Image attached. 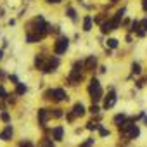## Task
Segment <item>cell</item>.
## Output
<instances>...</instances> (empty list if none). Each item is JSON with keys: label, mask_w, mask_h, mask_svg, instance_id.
Instances as JSON below:
<instances>
[{"label": "cell", "mask_w": 147, "mask_h": 147, "mask_svg": "<svg viewBox=\"0 0 147 147\" xmlns=\"http://www.w3.org/2000/svg\"><path fill=\"white\" fill-rule=\"evenodd\" d=\"M125 12H126V9H125V7H123V9H119V11L114 14V18H113V19H114V21H118V23H121V19L125 18Z\"/></svg>", "instance_id": "28"}, {"label": "cell", "mask_w": 147, "mask_h": 147, "mask_svg": "<svg viewBox=\"0 0 147 147\" xmlns=\"http://www.w3.org/2000/svg\"><path fill=\"white\" fill-rule=\"evenodd\" d=\"M18 147H35V145H33V142H31V140L24 138V140H21V142H19V145H18Z\"/></svg>", "instance_id": "32"}, {"label": "cell", "mask_w": 147, "mask_h": 147, "mask_svg": "<svg viewBox=\"0 0 147 147\" xmlns=\"http://www.w3.org/2000/svg\"><path fill=\"white\" fill-rule=\"evenodd\" d=\"M59 64H61L59 57H57V55H52V57H49V59H47L45 69H43L42 73H45V75H50V73H54V71H55V69L59 67Z\"/></svg>", "instance_id": "6"}, {"label": "cell", "mask_w": 147, "mask_h": 147, "mask_svg": "<svg viewBox=\"0 0 147 147\" xmlns=\"http://www.w3.org/2000/svg\"><path fill=\"white\" fill-rule=\"evenodd\" d=\"M92 145H95V138H92V137H90V138H87L85 142H82V144H80V147H92Z\"/></svg>", "instance_id": "31"}, {"label": "cell", "mask_w": 147, "mask_h": 147, "mask_svg": "<svg viewBox=\"0 0 147 147\" xmlns=\"http://www.w3.org/2000/svg\"><path fill=\"white\" fill-rule=\"evenodd\" d=\"M107 49H111V50H114V49H118L119 47V40L118 38H107Z\"/></svg>", "instance_id": "23"}, {"label": "cell", "mask_w": 147, "mask_h": 147, "mask_svg": "<svg viewBox=\"0 0 147 147\" xmlns=\"http://www.w3.org/2000/svg\"><path fill=\"white\" fill-rule=\"evenodd\" d=\"M126 119H128V116H126L125 113H118V114L113 118V125H116V126L119 128V126H121V125H123Z\"/></svg>", "instance_id": "15"}, {"label": "cell", "mask_w": 147, "mask_h": 147, "mask_svg": "<svg viewBox=\"0 0 147 147\" xmlns=\"http://www.w3.org/2000/svg\"><path fill=\"white\" fill-rule=\"evenodd\" d=\"M100 126H102V125H100L99 121H95V119H92V121H88V123H87V126H85V128H87L88 131H95V130H99Z\"/></svg>", "instance_id": "22"}, {"label": "cell", "mask_w": 147, "mask_h": 147, "mask_svg": "<svg viewBox=\"0 0 147 147\" xmlns=\"http://www.w3.org/2000/svg\"><path fill=\"white\" fill-rule=\"evenodd\" d=\"M111 2H119V0H111Z\"/></svg>", "instance_id": "40"}, {"label": "cell", "mask_w": 147, "mask_h": 147, "mask_svg": "<svg viewBox=\"0 0 147 147\" xmlns=\"http://www.w3.org/2000/svg\"><path fill=\"white\" fill-rule=\"evenodd\" d=\"M123 137H125L126 140H137V138L140 137V126L135 123V125H133V126H131V128H130L125 135H123Z\"/></svg>", "instance_id": "13"}, {"label": "cell", "mask_w": 147, "mask_h": 147, "mask_svg": "<svg viewBox=\"0 0 147 147\" xmlns=\"http://www.w3.org/2000/svg\"><path fill=\"white\" fill-rule=\"evenodd\" d=\"M9 92L5 90V87L4 85H0V100H9Z\"/></svg>", "instance_id": "27"}, {"label": "cell", "mask_w": 147, "mask_h": 147, "mask_svg": "<svg viewBox=\"0 0 147 147\" xmlns=\"http://www.w3.org/2000/svg\"><path fill=\"white\" fill-rule=\"evenodd\" d=\"M99 135H100L102 138H106V137H109V135H111V130H109V128H106V126L102 125V126L99 128Z\"/></svg>", "instance_id": "29"}, {"label": "cell", "mask_w": 147, "mask_h": 147, "mask_svg": "<svg viewBox=\"0 0 147 147\" xmlns=\"http://www.w3.org/2000/svg\"><path fill=\"white\" fill-rule=\"evenodd\" d=\"M140 26H142V30H144V31H145V33H147V18H145V19H142V21H140Z\"/></svg>", "instance_id": "35"}, {"label": "cell", "mask_w": 147, "mask_h": 147, "mask_svg": "<svg viewBox=\"0 0 147 147\" xmlns=\"http://www.w3.org/2000/svg\"><path fill=\"white\" fill-rule=\"evenodd\" d=\"M142 9L147 11V0H142Z\"/></svg>", "instance_id": "36"}, {"label": "cell", "mask_w": 147, "mask_h": 147, "mask_svg": "<svg viewBox=\"0 0 147 147\" xmlns=\"http://www.w3.org/2000/svg\"><path fill=\"white\" fill-rule=\"evenodd\" d=\"M69 49V38L67 36H61L54 42V55H64Z\"/></svg>", "instance_id": "3"}, {"label": "cell", "mask_w": 147, "mask_h": 147, "mask_svg": "<svg viewBox=\"0 0 147 147\" xmlns=\"http://www.w3.org/2000/svg\"><path fill=\"white\" fill-rule=\"evenodd\" d=\"M71 71H78V73H83V71H85V59H76L75 62L71 64Z\"/></svg>", "instance_id": "14"}, {"label": "cell", "mask_w": 147, "mask_h": 147, "mask_svg": "<svg viewBox=\"0 0 147 147\" xmlns=\"http://www.w3.org/2000/svg\"><path fill=\"white\" fill-rule=\"evenodd\" d=\"M0 121H4L5 125L11 123V114H9V111H5V109L0 111Z\"/></svg>", "instance_id": "24"}, {"label": "cell", "mask_w": 147, "mask_h": 147, "mask_svg": "<svg viewBox=\"0 0 147 147\" xmlns=\"http://www.w3.org/2000/svg\"><path fill=\"white\" fill-rule=\"evenodd\" d=\"M38 147H55V142L50 137H42L38 142Z\"/></svg>", "instance_id": "16"}, {"label": "cell", "mask_w": 147, "mask_h": 147, "mask_svg": "<svg viewBox=\"0 0 147 147\" xmlns=\"http://www.w3.org/2000/svg\"><path fill=\"white\" fill-rule=\"evenodd\" d=\"M64 126L62 125H55L54 128H50V138L54 142H62L64 140Z\"/></svg>", "instance_id": "7"}, {"label": "cell", "mask_w": 147, "mask_h": 147, "mask_svg": "<svg viewBox=\"0 0 147 147\" xmlns=\"http://www.w3.org/2000/svg\"><path fill=\"white\" fill-rule=\"evenodd\" d=\"M99 67V59H97V55H88L87 59H85V71H88V73H94L95 69Z\"/></svg>", "instance_id": "9"}, {"label": "cell", "mask_w": 147, "mask_h": 147, "mask_svg": "<svg viewBox=\"0 0 147 147\" xmlns=\"http://www.w3.org/2000/svg\"><path fill=\"white\" fill-rule=\"evenodd\" d=\"M83 80H85L83 73H78V71H69V75H67V83H69V85L76 87V85H80Z\"/></svg>", "instance_id": "8"}, {"label": "cell", "mask_w": 147, "mask_h": 147, "mask_svg": "<svg viewBox=\"0 0 147 147\" xmlns=\"http://www.w3.org/2000/svg\"><path fill=\"white\" fill-rule=\"evenodd\" d=\"M61 0H47V4H59Z\"/></svg>", "instance_id": "37"}, {"label": "cell", "mask_w": 147, "mask_h": 147, "mask_svg": "<svg viewBox=\"0 0 147 147\" xmlns=\"http://www.w3.org/2000/svg\"><path fill=\"white\" fill-rule=\"evenodd\" d=\"M142 30V26H140V21H131L130 23V31H133V33H138Z\"/></svg>", "instance_id": "25"}, {"label": "cell", "mask_w": 147, "mask_h": 147, "mask_svg": "<svg viewBox=\"0 0 147 147\" xmlns=\"http://www.w3.org/2000/svg\"><path fill=\"white\" fill-rule=\"evenodd\" d=\"M43 99L45 100H50V102H57V104H61V102H67L69 100V95H67V92L64 90V88H47L45 92H43Z\"/></svg>", "instance_id": "2"}, {"label": "cell", "mask_w": 147, "mask_h": 147, "mask_svg": "<svg viewBox=\"0 0 147 147\" xmlns=\"http://www.w3.org/2000/svg\"><path fill=\"white\" fill-rule=\"evenodd\" d=\"M87 111L88 109L82 102H75V104H73V107H71V113H73V116H75V118H83L87 114Z\"/></svg>", "instance_id": "11"}, {"label": "cell", "mask_w": 147, "mask_h": 147, "mask_svg": "<svg viewBox=\"0 0 147 147\" xmlns=\"http://www.w3.org/2000/svg\"><path fill=\"white\" fill-rule=\"evenodd\" d=\"M4 59V49H0V61Z\"/></svg>", "instance_id": "39"}, {"label": "cell", "mask_w": 147, "mask_h": 147, "mask_svg": "<svg viewBox=\"0 0 147 147\" xmlns=\"http://www.w3.org/2000/svg\"><path fill=\"white\" fill-rule=\"evenodd\" d=\"M92 23H94L92 16H85V19H83V31H85V33H88V31L92 30Z\"/></svg>", "instance_id": "18"}, {"label": "cell", "mask_w": 147, "mask_h": 147, "mask_svg": "<svg viewBox=\"0 0 147 147\" xmlns=\"http://www.w3.org/2000/svg\"><path fill=\"white\" fill-rule=\"evenodd\" d=\"M26 92H28V87H26V83H18V85H16V92H14L16 95L23 97Z\"/></svg>", "instance_id": "19"}, {"label": "cell", "mask_w": 147, "mask_h": 147, "mask_svg": "<svg viewBox=\"0 0 147 147\" xmlns=\"http://www.w3.org/2000/svg\"><path fill=\"white\" fill-rule=\"evenodd\" d=\"M36 119H38V126L43 128V130H47V123H49V119H50V109H47V107H38V111H36Z\"/></svg>", "instance_id": "5"}, {"label": "cell", "mask_w": 147, "mask_h": 147, "mask_svg": "<svg viewBox=\"0 0 147 147\" xmlns=\"http://www.w3.org/2000/svg\"><path fill=\"white\" fill-rule=\"evenodd\" d=\"M99 69H100V73H102V75H104V73H106V71H107V67H106V66H100Z\"/></svg>", "instance_id": "38"}, {"label": "cell", "mask_w": 147, "mask_h": 147, "mask_svg": "<svg viewBox=\"0 0 147 147\" xmlns=\"http://www.w3.org/2000/svg\"><path fill=\"white\" fill-rule=\"evenodd\" d=\"M66 12H67V18H69V19L76 21V11L73 9V7H67V9H66Z\"/></svg>", "instance_id": "30"}, {"label": "cell", "mask_w": 147, "mask_h": 147, "mask_svg": "<svg viewBox=\"0 0 147 147\" xmlns=\"http://www.w3.org/2000/svg\"><path fill=\"white\" fill-rule=\"evenodd\" d=\"M5 78H9V75L5 73V69H2V67H0V82H4Z\"/></svg>", "instance_id": "34"}, {"label": "cell", "mask_w": 147, "mask_h": 147, "mask_svg": "<svg viewBox=\"0 0 147 147\" xmlns=\"http://www.w3.org/2000/svg\"><path fill=\"white\" fill-rule=\"evenodd\" d=\"M87 92H88V97L92 100V104H99L100 100H104V88L99 82V78L92 76L88 80V87H87Z\"/></svg>", "instance_id": "1"}, {"label": "cell", "mask_w": 147, "mask_h": 147, "mask_svg": "<svg viewBox=\"0 0 147 147\" xmlns=\"http://www.w3.org/2000/svg\"><path fill=\"white\" fill-rule=\"evenodd\" d=\"M62 116H64V111H62L61 107H54V109H50V118L59 119V118H62Z\"/></svg>", "instance_id": "21"}, {"label": "cell", "mask_w": 147, "mask_h": 147, "mask_svg": "<svg viewBox=\"0 0 147 147\" xmlns=\"http://www.w3.org/2000/svg\"><path fill=\"white\" fill-rule=\"evenodd\" d=\"M47 55H43V54H36L35 55V61H33V66H35V69H40V71H43L45 69V64H47Z\"/></svg>", "instance_id": "12"}, {"label": "cell", "mask_w": 147, "mask_h": 147, "mask_svg": "<svg viewBox=\"0 0 147 147\" xmlns=\"http://www.w3.org/2000/svg\"><path fill=\"white\" fill-rule=\"evenodd\" d=\"M40 40H42V36L36 35V33H28V35H26V42H28V43H38Z\"/></svg>", "instance_id": "20"}, {"label": "cell", "mask_w": 147, "mask_h": 147, "mask_svg": "<svg viewBox=\"0 0 147 147\" xmlns=\"http://www.w3.org/2000/svg\"><path fill=\"white\" fill-rule=\"evenodd\" d=\"M9 80H11V82H12V85H14V87H16V85H18V83H21V82H19V78H18V76H16V75H9Z\"/></svg>", "instance_id": "33"}, {"label": "cell", "mask_w": 147, "mask_h": 147, "mask_svg": "<svg viewBox=\"0 0 147 147\" xmlns=\"http://www.w3.org/2000/svg\"><path fill=\"white\" fill-rule=\"evenodd\" d=\"M130 69H131V76H140L142 75V66H140V62H131Z\"/></svg>", "instance_id": "17"}, {"label": "cell", "mask_w": 147, "mask_h": 147, "mask_svg": "<svg viewBox=\"0 0 147 147\" xmlns=\"http://www.w3.org/2000/svg\"><path fill=\"white\" fill-rule=\"evenodd\" d=\"M88 113H90L92 116H99V113H100V106H99V104H92V106L88 107Z\"/></svg>", "instance_id": "26"}, {"label": "cell", "mask_w": 147, "mask_h": 147, "mask_svg": "<svg viewBox=\"0 0 147 147\" xmlns=\"http://www.w3.org/2000/svg\"><path fill=\"white\" fill-rule=\"evenodd\" d=\"M12 137H14V126L9 123V125H5L4 126V130L0 131V140H4V142H11L12 140Z\"/></svg>", "instance_id": "10"}, {"label": "cell", "mask_w": 147, "mask_h": 147, "mask_svg": "<svg viewBox=\"0 0 147 147\" xmlns=\"http://www.w3.org/2000/svg\"><path fill=\"white\" fill-rule=\"evenodd\" d=\"M116 102H118V94H116V90L114 88H109V92L104 95V100H102V109H113L114 106H116Z\"/></svg>", "instance_id": "4"}]
</instances>
